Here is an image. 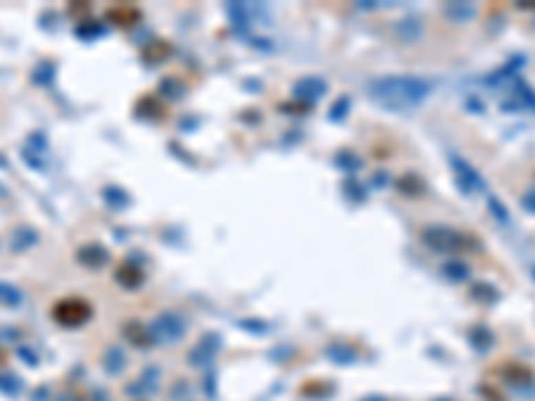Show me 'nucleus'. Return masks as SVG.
<instances>
[{
    "mask_svg": "<svg viewBox=\"0 0 535 401\" xmlns=\"http://www.w3.org/2000/svg\"><path fill=\"white\" fill-rule=\"evenodd\" d=\"M19 302H22L19 289H14V286H8V284H3V281H0V305H11V308H17Z\"/></svg>",
    "mask_w": 535,
    "mask_h": 401,
    "instance_id": "3",
    "label": "nucleus"
},
{
    "mask_svg": "<svg viewBox=\"0 0 535 401\" xmlns=\"http://www.w3.org/2000/svg\"><path fill=\"white\" fill-rule=\"evenodd\" d=\"M431 91V83L423 80V78H407V76H399V78H380L372 83L369 94L380 104H386L391 110H410L415 104L428 97Z\"/></svg>",
    "mask_w": 535,
    "mask_h": 401,
    "instance_id": "1",
    "label": "nucleus"
},
{
    "mask_svg": "<svg viewBox=\"0 0 535 401\" xmlns=\"http://www.w3.org/2000/svg\"><path fill=\"white\" fill-rule=\"evenodd\" d=\"M54 316H56V321H62L65 326H75L89 319V305L83 300H62L54 308Z\"/></svg>",
    "mask_w": 535,
    "mask_h": 401,
    "instance_id": "2",
    "label": "nucleus"
}]
</instances>
